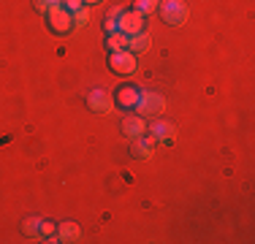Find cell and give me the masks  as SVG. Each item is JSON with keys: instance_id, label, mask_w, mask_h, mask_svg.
Returning <instances> with one entry per match:
<instances>
[{"instance_id": "18", "label": "cell", "mask_w": 255, "mask_h": 244, "mask_svg": "<svg viewBox=\"0 0 255 244\" xmlns=\"http://www.w3.org/2000/svg\"><path fill=\"white\" fill-rule=\"evenodd\" d=\"M82 5H84V0H63V8L71 11V14H74L76 8H82Z\"/></svg>"}, {"instance_id": "5", "label": "cell", "mask_w": 255, "mask_h": 244, "mask_svg": "<svg viewBox=\"0 0 255 244\" xmlns=\"http://www.w3.org/2000/svg\"><path fill=\"white\" fill-rule=\"evenodd\" d=\"M144 19H147V16H141L136 8H133V11H123V16L117 19V30H120V33H125V35H136V33H141V30H144Z\"/></svg>"}, {"instance_id": "12", "label": "cell", "mask_w": 255, "mask_h": 244, "mask_svg": "<svg viewBox=\"0 0 255 244\" xmlns=\"http://www.w3.org/2000/svg\"><path fill=\"white\" fill-rule=\"evenodd\" d=\"M147 46H149V35L147 33H144V30H141V33H136V35H128V52H130V54H141V52H147Z\"/></svg>"}, {"instance_id": "21", "label": "cell", "mask_w": 255, "mask_h": 244, "mask_svg": "<svg viewBox=\"0 0 255 244\" xmlns=\"http://www.w3.org/2000/svg\"><path fill=\"white\" fill-rule=\"evenodd\" d=\"M95 3H103V0H84V5H95Z\"/></svg>"}, {"instance_id": "2", "label": "cell", "mask_w": 255, "mask_h": 244, "mask_svg": "<svg viewBox=\"0 0 255 244\" xmlns=\"http://www.w3.org/2000/svg\"><path fill=\"white\" fill-rule=\"evenodd\" d=\"M157 11H160L163 22L171 24V27H182L187 22V5L182 0H163Z\"/></svg>"}, {"instance_id": "14", "label": "cell", "mask_w": 255, "mask_h": 244, "mask_svg": "<svg viewBox=\"0 0 255 244\" xmlns=\"http://www.w3.org/2000/svg\"><path fill=\"white\" fill-rule=\"evenodd\" d=\"M63 8V0H35V11H38L41 16L52 14V11Z\"/></svg>"}, {"instance_id": "8", "label": "cell", "mask_w": 255, "mask_h": 244, "mask_svg": "<svg viewBox=\"0 0 255 244\" xmlns=\"http://www.w3.org/2000/svg\"><path fill=\"white\" fill-rule=\"evenodd\" d=\"M123 133L128 138H141V136H147V120L144 117H138V114H128V117L123 120Z\"/></svg>"}, {"instance_id": "6", "label": "cell", "mask_w": 255, "mask_h": 244, "mask_svg": "<svg viewBox=\"0 0 255 244\" xmlns=\"http://www.w3.org/2000/svg\"><path fill=\"white\" fill-rule=\"evenodd\" d=\"M46 19H49L52 33H57V35H68L71 30H74V16L65 8H57V11H52V14H46Z\"/></svg>"}, {"instance_id": "3", "label": "cell", "mask_w": 255, "mask_h": 244, "mask_svg": "<svg viewBox=\"0 0 255 244\" xmlns=\"http://www.w3.org/2000/svg\"><path fill=\"white\" fill-rule=\"evenodd\" d=\"M109 68H112L114 73H120V76H130V73L138 68L136 54H130L128 49H123V52H112L109 54Z\"/></svg>"}, {"instance_id": "16", "label": "cell", "mask_w": 255, "mask_h": 244, "mask_svg": "<svg viewBox=\"0 0 255 244\" xmlns=\"http://www.w3.org/2000/svg\"><path fill=\"white\" fill-rule=\"evenodd\" d=\"M38 228H41V217H30L22 223V234L30 236V239H38Z\"/></svg>"}, {"instance_id": "19", "label": "cell", "mask_w": 255, "mask_h": 244, "mask_svg": "<svg viewBox=\"0 0 255 244\" xmlns=\"http://www.w3.org/2000/svg\"><path fill=\"white\" fill-rule=\"evenodd\" d=\"M103 27H106V35H109V33H117V19L106 14V22H103Z\"/></svg>"}, {"instance_id": "20", "label": "cell", "mask_w": 255, "mask_h": 244, "mask_svg": "<svg viewBox=\"0 0 255 244\" xmlns=\"http://www.w3.org/2000/svg\"><path fill=\"white\" fill-rule=\"evenodd\" d=\"M123 11H125V8H120V5H114V8L109 11V16H114V19H120V16H123Z\"/></svg>"}, {"instance_id": "9", "label": "cell", "mask_w": 255, "mask_h": 244, "mask_svg": "<svg viewBox=\"0 0 255 244\" xmlns=\"http://www.w3.org/2000/svg\"><path fill=\"white\" fill-rule=\"evenodd\" d=\"M138 93H141V90H138V87H130V84H128V87H120L117 95H114V103H117L120 109H136Z\"/></svg>"}, {"instance_id": "1", "label": "cell", "mask_w": 255, "mask_h": 244, "mask_svg": "<svg viewBox=\"0 0 255 244\" xmlns=\"http://www.w3.org/2000/svg\"><path fill=\"white\" fill-rule=\"evenodd\" d=\"M163 112H166V101H163L157 93H147V90L138 93V103H136V114H138V117L152 120V117H160Z\"/></svg>"}, {"instance_id": "7", "label": "cell", "mask_w": 255, "mask_h": 244, "mask_svg": "<svg viewBox=\"0 0 255 244\" xmlns=\"http://www.w3.org/2000/svg\"><path fill=\"white\" fill-rule=\"evenodd\" d=\"M87 106L93 109L95 114H109L114 106V98L106 93V90H90L87 95Z\"/></svg>"}, {"instance_id": "15", "label": "cell", "mask_w": 255, "mask_h": 244, "mask_svg": "<svg viewBox=\"0 0 255 244\" xmlns=\"http://www.w3.org/2000/svg\"><path fill=\"white\" fill-rule=\"evenodd\" d=\"M133 8H136L141 16H149V14H155V11L160 8V3H157V0H136Z\"/></svg>"}, {"instance_id": "4", "label": "cell", "mask_w": 255, "mask_h": 244, "mask_svg": "<svg viewBox=\"0 0 255 244\" xmlns=\"http://www.w3.org/2000/svg\"><path fill=\"white\" fill-rule=\"evenodd\" d=\"M147 138L152 144H171L174 138H177V127L171 125V122H163V120H157L152 122V127H147Z\"/></svg>"}, {"instance_id": "11", "label": "cell", "mask_w": 255, "mask_h": 244, "mask_svg": "<svg viewBox=\"0 0 255 244\" xmlns=\"http://www.w3.org/2000/svg\"><path fill=\"white\" fill-rule=\"evenodd\" d=\"M152 149H155V144L149 141L147 136H141V138H133V146H130L133 157H138V160H149V157H152Z\"/></svg>"}, {"instance_id": "13", "label": "cell", "mask_w": 255, "mask_h": 244, "mask_svg": "<svg viewBox=\"0 0 255 244\" xmlns=\"http://www.w3.org/2000/svg\"><path fill=\"white\" fill-rule=\"evenodd\" d=\"M125 46H128V35L125 33H120V30H117V33H109L106 35V49H109V52H123Z\"/></svg>"}, {"instance_id": "17", "label": "cell", "mask_w": 255, "mask_h": 244, "mask_svg": "<svg viewBox=\"0 0 255 244\" xmlns=\"http://www.w3.org/2000/svg\"><path fill=\"white\" fill-rule=\"evenodd\" d=\"M71 16H74V27H84V24L90 22V8H87V5H82V8H76Z\"/></svg>"}, {"instance_id": "10", "label": "cell", "mask_w": 255, "mask_h": 244, "mask_svg": "<svg viewBox=\"0 0 255 244\" xmlns=\"http://www.w3.org/2000/svg\"><path fill=\"white\" fill-rule=\"evenodd\" d=\"M57 239L65 242V244H74L82 239V231H79L76 223H60L57 225Z\"/></svg>"}]
</instances>
